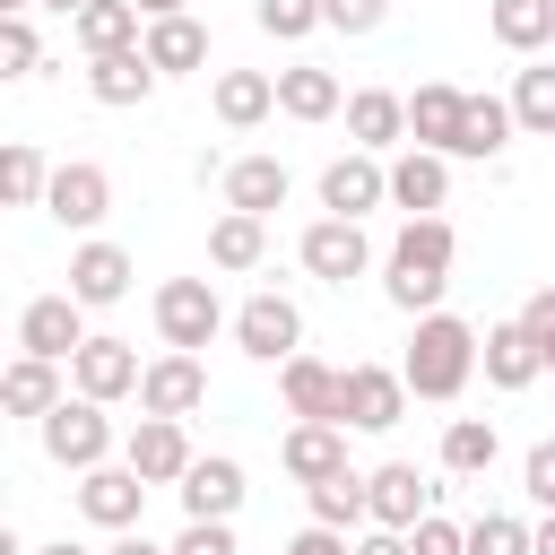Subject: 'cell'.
<instances>
[{
    "instance_id": "cell-1",
    "label": "cell",
    "mask_w": 555,
    "mask_h": 555,
    "mask_svg": "<svg viewBox=\"0 0 555 555\" xmlns=\"http://www.w3.org/2000/svg\"><path fill=\"white\" fill-rule=\"evenodd\" d=\"M451 251H460L451 217H408V225L390 234V251H382V295H390L408 321L442 312V286H451Z\"/></svg>"
},
{
    "instance_id": "cell-2",
    "label": "cell",
    "mask_w": 555,
    "mask_h": 555,
    "mask_svg": "<svg viewBox=\"0 0 555 555\" xmlns=\"http://www.w3.org/2000/svg\"><path fill=\"white\" fill-rule=\"evenodd\" d=\"M399 373H408L416 399H460L468 373H477V330L460 312H425L416 338H408V356H399Z\"/></svg>"
},
{
    "instance_id": "cell-3",
    "label": "cell",
    "mask_w": 555,
    "mask_h": 555,
    "mask_svg": "<svg viewBox=\"0 0 555 555\" xmlns=\"http://www.w3.org/2000/svg\"><path fill=\"white\" fill-rule=\"evenodd\" d=\"M35 434H43V460L69 468V477H87V468L113 460V416H104V399H87V390H69L52 416H35Z\"/></svg>"
},
{
    "instance_id": "cell-4",
    "label": "cell",
    "mask_w": 555,
    "mask_h": 555,
    "mask_svg": "<svg viewBox=\"0 0 555 555\" xmlns=\"http://www.w3.org/2000/svg\"><path fill=\"white\" fill-rule=\"evenodd\" d=\"M408 373L399 364H347V382H338V425L347 434H390L399 416H408Z\"/></svg>"
},
{
    "instance_id": "cell-5",
    "label": "cell",
    "mask_w": 555,
    "mask_h": 555,
    "mask_svg": "<svg viewBox=\"0 0 555 555\" xmlns=\"http://www.w3.org/2000/svg\"><path fill=\"white\" fill-rule=\"evenodd\" d=\"M217 330H234V321H225V304H217L208 278H165V286H156V338H165V347H191V356H199Z\"/></svg>"
},
{
    "instance_id": "cell-6",
    "label": "cell",
    "mask_w": 555,
    "mask_h": 555,
    "mask_svg": "<svg viewBox=\"0 0 555 555\" xmlns=\"http://www.w3.org/2000/svg\"><path fill=\"white\" fill-rule=\"evenodd\" d=\"M295 260H304L321 286H347V278H364V269H373L364 217H312V225H304V243H295Z\"/></svg>"
},
{
    "instance_id": "cell-7",
    "label": "cell",
    "mask_w": 555,
    "mask_h": 555,
    "mask_svg": "<svg viewBox=\"0 0 555 555\" xmlns=\"http://www.w3.org/2000/svg\"><path fill=\"white\" fill-rule=\"evenodd\" d=\"M234 347H243L251 364L304 356V312H295V295H251V304L234 312Z\"/></svg>"
},
{
    "instance_id": "cell-8",
    "label": "cell",
    "mask_w": 555,
    "mask_h": 555,
    "mask_svg": "<svg viewBox=\"0 0 555 555\" xmlns=\"http://www.w3.org/2000/svg\"><path fill=\"white\" fill-rule=\"evenodd\" d=\"M78 312H87V304H78L69 286H61V295H35V304L17 312V356H52V364H69V356L95 338Z\"/></svg>"
},
{
    "instance_id": "cell-9",
    "label": "cell",
    "mask_w": 555,
    "mask_h": 555,
    "mask_svg": "<svg viewBox=\"0 0 555 555\" xmlns=\"http://www.w3.org/2000/svg\"><path fill=\"white\" fill-rule=\"evenodd\" d=\"M139 512H147V477H139L130 460H104V468L78 477V520H95V529H139Z\"/></svg>"
},
{
    "instance_id": "cell-10",
    "label": "cell",
    "mask_w": 555,
    "mask_h": 555,
    "mask_svg": "<svg viewBox=\"0 0 555 555\" xmlns=\"http://www.w3.org/2000/svg\"><path fill=\"white\" fill-rule=\"evenodd\" d=\"M382 199H390V165H382L373 147L321 165V208H330V217H373Z\"/></svg>"
},
{
    "instance_id": "cell-11",
    "label": "cell",
    "mask_w": 555,
    "mask_h": 555,
    "mask_svg": "<svg viewBox=\"0 0 555 555\" xmlns=\"http://www.w3.org/2000/svg\"><path fill=\"white\" fill-rule=\"evenodd\" d=\"M113 208V173L104 165H52V191H43V217L69 225V234H95Z\"/></svg>"
},
{
    "instance_id": "cell-12",
    "label": "cell",
    "mask_w": 555,
    "mask_h": 555,
    "mask_svg": "<svg viewBox=\"0 0 555 555\" xmlns=\"http://www.w3.org/2000/svg\"><path fill=\"white\" fill-rule=\"evenodd\" d=\"M139 373H147V364H139L130 338H87V347L69 356V390H87V399H104V408H113V399H139Z\"/></svg>"
},
{
    "instance_id": "cell-13",
    "label": "cell",
    "mask_w": 555,
    "mask_h": 555,
    "mask_svg": "<svg viewBox=\"0 0 555 555\" xmlns=\"http://www.w3.org/2000/svg\"><path fill=\"white\" fill-rule=\"evenodd\" d=\"M208 399V364L191 347H165L147 373H139V416H191Z\"/></svg>"
},
{
    "instance_id": "cell-14",
    "label": "cell",
    "mask_w": 555,
    "mask_h": 555,
    "mask_svg": "<svg viewBox=\"0 0 555 555\" xmlns=\"http://www.w3.org/2000/svg\"><path fill=\"white\" fill-rule=\"evenodd\" d=\"M442 199H451V156L408 139V147L390 156V208H408V217H442Z\"/></svg>"
},
{
    "instance_id": "cell-15",
    "label": "cell",
    "mask_w": 555,
    "mask_h": 555,
    "mask_svg": "<svg viewBox=\"0 0 555 555\" xmlns=\"http://www.w3.org/2000/svg\"><path fill=\"white\" fill-rule=\"evenodd\" d=\"M121 460H130L147 486H182V468H191L199 451H191L182 416H139V425H130V442H121Z\"/></svg>"
},
{
    "instance_id": "cell-16",
    "label": "cell",
    "mask_w": 555,
    "mask_h": 555,
    "mask_svg": "<svg viewBox=\"0 0 555 555\" xmlns=\"http://www.w3.org/2000/svg\"><path fill=\"white\" fill-rule=\"evenodd\" d=\"M364 494H373V529H416V520L434 512V477H425L416 460H382V468L364 477Z\"/></svg>"
},
{
    "instance_id": "cell-17",
    "label": "cell",
    "mask_w": 555,
    "mask_h": 555,
    "mask_svg": "<svg viewBox=\"0 0 555 555\" xmlns=\"http://www.w3.org/2000/svg\"><path fill=\"white\" fill-rule=\"evenodd\" d=\"M156 78H165V69H156L139 43H130V52H95V61H87V95H95L104 113H130V104H147V95H156Z\"/></svg>"
},
{
    "instance_id": "cell-18",
    "label": "cell",
    "mask_w": 555,
    "mask_h": 555,
    "mask_svg": "<svg viewBox=\"0 0 555 555\" xmlns=\"http://www.w3.org/2000/svg\"><path fill=\"white\" fill-rule=\"evenodd\" d=\"M477 373H486L494 390H529V382L546 373V356H538V338L520 330V312H512V321H494V330L477 338Z\"/></svg>"
},
{
    "instance_id": "cell-19",
    "label": "cell",
    "mask_w": 555,
    "mask_h": 555,
    "mask_svg": "<svg viewBox=\"0 0 555 555\" xmlns=\"http://www.w3.org/2000/svg\"><path fill=\"white\" fill-rule=\"evenodd\" d=\"M278 460H286V477H295V486H321V477H338V468H347V425L295 416V425H286V442H278Z\"/></svg>"
},
{
    "instance_id": "cell-20",
    "label": "cell",
    "mask_w": 555,
    "mask_h": 555,
    "mask_svg": "<svg viewBox=\"0 0 555 555\" xmlns=\"http://www.w3.org/2000/svg\"><path fill=\"white\" fill-rule=\"evenodd\" d=\"M173 494H182V520H234L243 512V460H225V451L217 460H191Z\"/></svg>"
},
{
    "instance_id": "cell-21",
    "label": "cell",
    "mask_w": 555,
    "mask_h": 555,
    "mask_svg": "<svg viewBox=\"0 0 555 555\" xmlns=\"http://www.w3.org/2000/svg\"><path fill=\"white\" fill-rule=\"evenodd\" d=\"M460 121H468V87H451V78H425L416 95H408V139L416 147H460Z\"/></svg>"
},
{
    "instance_id": "cell-22",
    "label": "cell",
    "mask_w": 555,
    "mask_h": 555,
    "mask_svg": "<svg viewBox=\"0 0 555 555\" xmlns=\"http://www.w3.org/2000/svg\"><path fill=\"white\" fill-rule=\"evenodd\" d=\"M278 113H286V121H338V113H347V87H338V69H321V61H295V69H278Z\"/></svg>"
},
{
    "instance_id": "cell-23",
    "label": "cell",
    "mask_w": 555,
    "mask_h": 555,
    "mask_svg": "<svg viewBox=\"0 0 555 555\" xmlns=\"http://www.w3.org/2000/svg\"><path fill=\"white\" fill-rule=\"evenodd\" d=\"M347 139L373 147V156L408 147V95H390V87H356V95H347Z\"/></svg>"
},
{
    "instance_id": "cell-24",
    "label": "cell",
    "mask_w": 555,
    "mask_h": 555,
    "mask_svg": "<svg viewBox=\"0 0 555 555\" xmlns=\"http://www.w3.org/2000/svg\"><path fill=\"white\" fill-rule=\"evenodd\" d=\"M217 191H225V208H243V217H269V208H286L295 173H286L278 156H234V165L217 173Z\"/></svg>"
},
{
    "instance_id": "cell-25",
    "label": "cell",
    "mask_w": 555,
    "mask_h": 555,
    "mask_svg": "<svg viewBox=\"0 0 555 555\" xmlns=\"http://www.w3.org/2000/svg\"><path fill=\"white\" fill-rule=\"evenodd\" d=\"M69 295H78L87 312H95V304H121V295H130V251L104 243V234L78 243V251H69Z\"/></svg>"
},
{
    "instance_id": "cell-26",
    "label": "cell",
    "mask_w": 555,
    "mask_h": 555,
    "mask_svg": "<svg viewBox=\"0 0 555 555\" xmlns=\"http://www.w3.org/2000/svg\"><path fill=\"white\" fill-rule=\"evenodd\" d=\"M338 364H321V356H286L278 364V399H286V416H321V425H338Z\"/></svg>"
},
{
    "instance_id": "cell-27",
    "label": "cell",
    "mask_w": 555,
    "mask_h": 555,
    "mask_svg": "<svg viewBox=\"0 0 555 555\" xmlns=\"http://www.w3.org/2000/svg\"><path fill=\"white\" fill-rule=\"evenodd\" d=\"M139 52L165 69V78H191V69H208V26L199 17H147V35H139Z\"/></svg>"
},
{
    "instance_id": "cell-28",
    "label": "cell",
    "mask_w": 555,
    "mask_h": 555,
    "mask_svg": "<svg viewBox=\"0 0 555 555\" xmlns=\"http://www.w3.org/2000/svg\"><path fill=\"white\" fill-rule=\"evenodd\" d=\"M208 104H217L225 130H260V121L278 113V78H269V69H217Z\"/></svg>"
},
{
    "instance_id": "cell-29",
    "label": "cell",
    "mask_w": 555,
    "mask_h": 555,
    "mask_svg": "<svg viewBox=\"0 0 555 555\" xmlns=\"http://www.w3.org/2000/svg\"><path fill=\"white\" fill-rule=\"evenodd\" d=\"M139 17H147L139 0H87V9L69 17V35H78V52L95 61V52H130V43H139Z\"/></svg>"
},
{
    "instance_id": "cell-30",
    "label": "cell",
    "mask_w": 555,
    "mask_h": 555,
    "mask_svg": "<svg viewBox=\"0 0 555 555\" xmlns=\"http://www.w3.org/2000/svg\"><path fill=\"white\" fill-rule=\"evenodd\" d=\"M269 260V217H243V208H225L217 225H208V269H260Z\"/></svg>"
},
{
    "instance_id": "cell-31",
    "label": "cell",
    "mask_w": 555,
    "mask_h": 555,
    "mask_svg": "<svg viewBox=\"0 0 555 555\" xmlns=\"http://www.w3.org/2000/svg\"><path fill=\"white\" fill-rule=\"evenodd\" d=\"M0 399H9V416H52L69 390H61V364H52V356H17V364L0 373Z\"/></svg>"
},
{
    "instance_id": "cell-32",
    "label": "cell",
    "mask_w": 555,
    "mask_h": 555,
    "mask_svg": "<svg viewBox=\"0 0 555 555\" xmlns=\"http://www.w3.org/2000/svg\"><path fill=\"white\" fill-rule=\"evenodd\" d=\"M304 503H312V520L321 529H373V494H364V477L356 468H338V477H321V486H304Z\"/></svg>"
},
{
    "instance_id": "cell-33",
    "label": "cell",
    "mask_w": 555,
    "mask_h": 555,
    "mask_svg": "<svg viewBox=\"0 0 555 555\" xmlns=\"http://www.w3.org/2000/svg\"><path fill=\"white\" fill-rule=\"evenodd\" d=\"M486 35L503 52H538L555 43V0H486Z\"/></svg>"
},
{
    "instance_id": "cell-34",
    "label": "cell",
    "mask_w": 555,
    "mask_h": 555,
    "mask_svg": "<svg viewBox=\"0 0 555 555\" xmlns=\"http://www.w3.org/2000/svg\"><path fill=\"white\" fill-rule=\"evenodd\" d=\"M512 95H468V121H460V147L451 156H477V165H494L503 147H512Z\"/></svg>"
},
{
    "instance_id": "cell-35",
    "label": "cell",
    "mask_w": 555,
    "mask_h": 555,
    "mask_svg": "<svg viewBox=\"0 0 555 555\" xmlns=\"http://www.w3.org/2000/svg\"><path fill=\"white\" fill-rule=\"evenodd\" d=\"M494 460H503L494 416H451V425H442V468H451V477H486Z\"/></svg>"
},
{
    "instance_id": "cell-36",
    "label": "cell",
    "mask_w": 555,
    "mask_h": 555,
    "mask_svg": "<svg viewBox=\"0 0 555 555\" xmlns=\"http://www.w3.org/2000/svg\"><path fill=\"white\" fill-rule=\"evenodd\" d=\"M512 121H520L529 139H555V61H529V69L512 78Z\"/></svg>"
},
{
    "instance_id": "cell-37",
    "label": "cell",
    "mask_w": 555,
    "mask_h": 555,
    "mask_svg": "<svg viewBox=\"0 0 555 555\" xmlns=\"http://www.w3.org/2000/svg\"><path fill=\"white\" fill-rule=\"evenodd\" d=\"M0 191H9V208H43L52 165H43V147H35V139H9V156H0Z\"/></svg>"
},
{
    "instance_id": "cell-38",
    "label": "cell",
    "mask_w": 555,
    "mask_h": 555,
    "mask_svg": "<svg viewBox=\"0 0 555 555\" xmlns=\"http://www.w3.org/2000/svg\"><path fill=\"white\" fill-rule=\"evenodd\" d=\"M468 555H538V529L512 512H477L468 520Z\"/></svg>"
},
{
    "instance_id": "cell-39",
    "label": "cell",
    "mask_w": 555,
    "mask_h": 555,
    "mask_svg": "<svg viewBox=\"0 0 555 555\" xmlns=\"http://www.w3.org/2000/svg\"><path fill=\"white\" fill-rule=\"evenodd\" d=\"M251 17H260V35L304 43L312 26H330V0H251Z\"/></svg>"
},
{
    "instance_id": "cell-40",
    "label": "cell",
    "mask_w": 555,
    "mask_h": 555,
    "mask_svg": "<svg viewBox=\"0 0 555 555\" xmlns=\"http://www.w3.org/2000/svg\"><path fill=\"white\" fill-rule=\"evenodd\" d=\"M35 69H43L35 17H0V78H35Z\"/></svg>"
},
{
    "instance_id": "cell-41",
    "label": "cell",
    "mask_w": 555,
    "mask_h": 555,
    "mask_svg": "<svg viewBox=\"0 0 555 555\" xmlns=\"http://www.w3.org/2000/svg\"><path fill=\"white\" fill-rule=\"evenodd\" d=\"M520 494H529L538 512H555V434L529 442V460H520Z\"/></svg>"
},
{
    "instance_id": "cell-42",
    "label": "cell",
    "mask_w": 555,
    "mask_h": 555,
    "mask_svg": "<svg viewBox=\"0 0 555 555\" xmlns=\"http://www.w3.org/2000/svg\"><path fill=\"white\" fill-rule=\"evenodd\" d=\"M408 546H416V555H468V529L442 520V512H425V520L408 529Z\"/></svg>"
},
{
    "instance_id": "cell-43",
    "label": "cell",
    "mask_w": 555,
    "mask_h": 555,
    "mask_svg": "<svg viewBox=\"0 0 555 555\" xmlns=\"http://www.w3.org/2000/svg\"><path fill=\"white\" fill-rule=\"evenodd\" d=\"M173 555H234V520H182Z\"/></svg>"
},
{
    "instance_id": "cell-44",
    "label": "cell",
    "mask_w": 555,
    "mask_h": 555,
    "mask_svg": "<svg viewBox=\"0 0 555 555\" xmlns=\"http://www.w3.org/2000/svg\"><path fill=\"white\" fill-rule=\"evenodd\" d=\"M520 330L538 338V356H546V373H555V286H538V295L520 304Z\"/></svg>"
},
{
    "instance_id": "cell-45",
    "label": "cell",
    "mask_w": 555,
    "mask_h": 555,
    "mask_svg": "<svg viewBox=\"0 0 555 555\" xmlns=\"http://www.w3.org/2000/svg\"><path fill=\"white\" fill-rule=\"evenodd\" d=\"M382 17H390V0H330V26L338 35H373Z\"/></svg>"
},
{
    "instance_id": "cell-46",
    "label": "cell",
    "mask_w": 555,
    "mask_h": 555,
    "mask_svg": "<svg viewBox=\"0 0 555 555\" xmlns=\"http://www.w3.org/2000/svg\"><path fill=\"white\" fill-rule=\"evenodd\" d=\"M286 555H356V538H347V529H321V520H312V529H295V538H286Z\"/></svg>"
},
{
    "instance_id": "cell-47",
    "label": "cell",
    "mask_w": 555,
    "mask_h": 555,
    "mask_svg": "<svg viewBox=\"0 0 555 555\" xmlns=\"http://www.w3.org/2000/svg\"><path fill=\"white\" fill-rule=\"evenodd\" d=\"M356 555H416L408 529H356Z\"/></svg>"
},
{
    "instance_id": "cell-48",
    "label": "cell",
    "mask_w": 555,
    "mask_h": 555,
    "mask_svg": "<svg viewBox=\"0 0 555 555\" xmlns=\"http://www.w3.org/2000/svg\"><path fill=\"white\" fill-rule=\"evenodd\" d=\"M104 555H173V546H147L139 529H113V546H104Z\"/></svg>"
},
{
    "instance_id": "cell-49",
    "label": "cell",
    "mask_w": 555,
    "mask_h": 555,
    "mask_svg": "<svg viewBox=\"0 0 555 555\" xmlns=\"http://www.w3.org/2000/svg\"><path fill=\"white\" fill-rule=\"evenodd\" d=\"M538 555H555V512H546V520H538Z\"/></svg>"
},
{
    "instance_id": "cell-50",
    "label": "cell",
    "mask_w": 555,
    "mask_h": 555,
    "mask_svg": "<svg viewBox=\"0 0 555 555\" xmlns=\"http://www.w3.org/2000/svg\"><path fill=\"white\" fill-rule=\"evenodd\" d=\"M35 9H61V17H78V9H87V0H35Z\"/></svg>"
},
{
    "instance_id": "cell-51",
    "label": "cell",
    "mask_w": 555,
    "mask_h": 555,
    "mask_svg": "<svg viewBox=\"0 0 555 555\" xmlns=\"http://www.w3.org/2000/svg\"><path fill=\"white\" fill-rule=\"evenodd\" d=\"M35 555H87V546H69V538H52V546H35Z\"/></svg>"
},
{
    "instance_id": "cell-52",
    "label": "cell",
    "mask_w": 555,
    "mask_h": 555,
    "mask_svg": "<svg viewBox=\"0 0 555 555\" xmlns=\"http://www.w3.org/2000/svg\"><path fill=\"white\" fill-rule=\"evenodd\" d=\"M139 9H147V17H173V9H182V0H139Z\"/></svg>"
},
{
    "instance_id": "cell-53",
    "label": "cell",
    "mask_w": 555,
    "mask_h": 555,
    "mask_svg": "<svg viewBox=\"0 0 555 555\" xmlns=\"http://www.w3.org/2000/svg\"><path fill=\"white\" fill-rule=\"evenodd\" d=\"M26 9H35V0H0V17H26Z\"/></svg>"
}]
</instances>
